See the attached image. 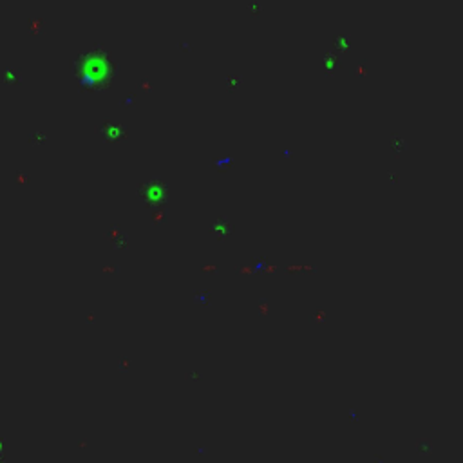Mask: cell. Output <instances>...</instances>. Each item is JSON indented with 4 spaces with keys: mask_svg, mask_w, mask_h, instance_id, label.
Wrapping results in <instances>:
<instances>
[{
    "mask_svg": "<svg viewBox=\"0 0 463 463\" xmlns=\"http://www.w3.org/2000/svg\"><path fill=\"white\" fill-rule=\"evenodd\" d=\"M109 64L107 60H105V56H102V54H91L89 56V60L85 58V80L89 82V84H92V82L96 80V73L100 74V78L105 76V71H107Z\"/></svg>",
    "mask_w": 463,
    "mask_h": 463,
    "instance_id": "1",
    "label": "cell"
}]
</instances>
